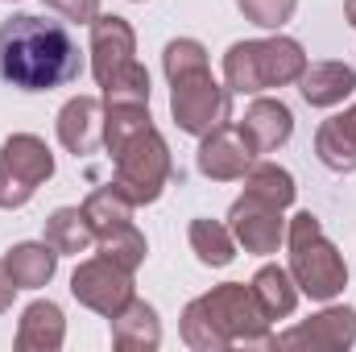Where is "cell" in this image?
<instances>
[{"label":"cell","instance_id":"obj_32","mask_svg":"<svg viewBox=\"0 0 356 352\" xmlns=\"http://www.w3.org/2000/svg\"><path fill=\"white\" fill-rule=\"evenodd\" d=\"M348 116H353V120H356V104H353V108H348Z\"/></svg>","mask_w":356,"mask_h":352},{"label":"cell","instance_id":"obj_5","mask_svg":"<svg viewBox=\"0 0 356 352\" xmlns=\"http://www.w3.org/2000/svg\"><path fill=\"white\" fill-rule=\"evenodd\" d=\"M170 175H175L170 145L158 129H145L133 141H124L120 150H112V186L124 191L137 207L158 203Z\"/></svg>","mask_w":356,"mask_h":352},{"label":"cell","instance_id":"obj_25","mask_svg":"<svg viewBox=\"0 0 356 352\" xmlns=\"http://www.w3.org/2000/svg\"><path fill=\"white\" fill-rule=\"evenodd\" d=\"M154 129L149 104H104V150H120L124 141H133L137 133Z\"/></svg>","mask_w":356,"mask_h":352},{"label":"cell","instance_id":"obj_30","mask_svg":"<svg viewBox=\"0 0 356 352\" xmlns=\"http://www.w3.org/2000/svg\"><path fill=\"white\" fill-rule=\"evenodd\" d=\"M13 294H17V282H13V273H8V265L0 262V315L13 307Z\"/></svg>","mask_w":356,"mask_h":352},{"label":"cell","instance_id":"obj_31","mask_svg":"<svg viewBox=\"0 0 356 352\" xmlns=\"http://www.w3.org/2000/svg\"><path fill=\"white\" fill-rule=\"evenodd\" d=\"M344 17H348V25L356 29V0H348V4H344Z\"/></svg>","mask_w":356,"mask_h":352},{"label":"cell","instance_id":"obj_16","mask_svg":"<svg viewBox=\"0 0 356 352\" xmlns=\"http://www.w3.org/2000/svg\"><path fill=\"white\" fill-rule=\"evenodd\" d=\"M298 91L311 108H336L356 91V71L348 63H307L298 75Z\"/></svg>","mask_w":356,"mask_h":352},{"label":"cell","instance_id":"obj_24","mask_svg":"<svg viewBox=\"0 0 356 352\" xmlns=\"http://www.w3.org/2000/svg\"><path fill=\"white\" fill-rule=\"evenodd\" d=\"M245 191L249 195H257V199H266L273 207H290L294 203V195H298V186H294V175L286 170V166H277V162H253L249 170H245Z\"/></svg>","mask_w":356,"mask_h":352},{"label":"cell","instance_id":"obj_12","mask_svg":"<svg viewBox=\"0 0 356 352\" xmlns=\"http://www.w3.org/2000/svg\"><path fill=\"white\" fill-rule=\"evenodd\" d=\"M199 175L211 178V182H236V178H245V170L257 162V154H253V145L245 141V133H241V125H220V129H211L207 137H199Z\"/></svg>","mask_w":356,"mask_h":352},{"label":"cell","instance_id":"obj_20","mask_svg":"<svg viewBox=\"0 0 356 352\" xmlns=\"http://www.w3.org/2000/svg\"><path fill=\"white\" fill-rule=\"evenodd\" d=\"M42 241L58 257H79V253H88L91 245H95V228L88 224L83 207H58V211H50Z\"/></svg>","mask_w":356,"mask_h":352},{"label":"cell","instance_id":"obj_26","mask_svg":"<svg viewBox=\"0 0 356 352\" xmlns=\"http://www.w3.org/2000/svg\"><path fill=\"white\" fill-rule=\"evenodd\" d=\"M95 245H99V253L108 262H116L120 269H129V273H137L141 262H145V253H149V245H145V237H141L137 224H120V228L95 237Z\"/></svg>","mask_w":356,"mask_h":352},{"label":"cell","instance_id":"obj_22","mask_svg":"<svg viewBox=\"0 0 356 352\" xmlns=\"http://www.w3.org/2000/svg\"><path fill=\"white\" fill-rule=\"evenodd\" d=\"M186 241H191V253L203 265H211V269H224V265H232V257H236V237L220 220H191Z\"/></svg>","mask_w":356,"mask_h":352},{"label":"cell","instance_id":"obj_23","mask_svg":"<svg viewBox=\"0 0 356 352\" xmlns=\"http://www.w3.org/2000/svg\"><path fill=\"white\" fill-rule=\"evenodd\" d=\"M133 211H137V203L124 191H116L112 182L108 186H95L88 199H83V216H88V224L95 228V237H104V232H112L120 224H133Z\"/></svg>","mask_w":356,"mask_h":352},{"label":"cell","instance_id":"obj_6","mask_svg":"<svg viewBox=\"0 0 356 352\" xmlns=\"http://www.w3.org/2000/svg\"><path fill=\"white\" fill-rule=\"evenodd\" d=\"M199 303L216 319V328L228 340V349H236V344H245V349H273L269 315L261 311V303L253 298V286L224 282V286H211L207 294H199Z\"/></svg>","mask_w":356,"mask_h":352},{"label":"cell","instance_id":"obj_2","mask_svg":"<svg viewBox=\"0 0 356 352\" xmlns=\"http://www.w3.org/2000/svg\"><path fill=\"white\" fill-rule=\"evenodd\" d=\"M162 71L170 79L175 125L191 137H207L211 129L232 120V91L211 75L207 50L195 38H175L162 50Z\"/></svg>","mask_w":356,"mask_h":352},{"label":"cell","instance_id":"obj_13","mask_svg":"<svg viewBox=\"0 0 356 352\" xmlns=\"http://www.w3.org/2000/svg\"><path fill=\"white\" fill-rule=\"evenodd\" d=\"M58 141L67 154L75 158H91L104 145V99L95 95H71L58 108Z\"/></svg>","mask_w":356,"mask_h":352},{"label":"cell","instance_id":"obj_17","mask_svg":"<svg viewBox=\"0 0 356 352\" xmlns=\"http://www.w3.org/2000/svg\"><path fill=\"white\" fill-rule=\"evenodd\" d=\"M112 323V344L120 352H154L162 344V319L149 303L133 298L120 315L108 319Z\"/></svg>","mask_w":356,"mask_h":352},{"label":"cell","instance_id":"obj_27","mask_svg":"<svg viewBox=\"0 0 356 352\" xmlns=\"http://www.w3.org/2000/svg\"><path fill=\"white\" fill-rule=\"evenodd\" d=\"M182 340H186V349H195V352H224L228 349V340L220 336L216 319L207 315V307L199 298H191L182 307Z\"/></svg>","mask_w":356,"mask_h":352},{"label":"cell","instance_id":"obj_9","mask_svg":"<svg viewBox=\"0 0 356 352\" xmlns=\"http://www.w3.org/2000/svg\"><path fill=\"white\" fill-rule=\"evenodd\" d=\"M353 344H356V307H323L319 315H311V319L273 336V349L344 352Z\"/></svg>","mask_w":356,"mask_h":352},{"label":"cell","instance_id":"obj_4","mask_svg":"<svg viewBox=\"0 0 356 352\" xmlns=\"http://www.w3.org/2000/svg\"><path fill=\"white\" fill-rule=\"evenodd\" d=\"M286 249H290V278H294L298 294H307L315 303H332L336 294H344L348 265H344V253L327 241L319 216L298 211L286 224Z\"/></svg>","mask_w":356,"mask_h":352},{"label":"cell","instance_id":"obj_7","mask_svg":"<svg viewBox=\"0 0 356 352\" xmlns=\"http://www.w3.org/2000/svg\"><path fill=\"white\" fill-rule=\"evenodd\" d=\"M54 178V154L33 133H13L0 145V207L17 211L25 207L42 182Z\"/></svg>","mask_w":356,"mask_h":352},{"label":"cell","instance_id":"obj_18","mask_svg":"<svg viewBox=\"0 0 356 352\" xmlns=\"http://www.w3.org/2000/svg\"><path fill=\"white\" fill-rule=\"evenodd\" d=\"M315 158L332 175H353L356 170V120L348 112L327 116L315 133Z\"/></svg>","mask_w":356,"mask_h":352},{"label":"cell","instance_id":"obj_28","mask_svg":"<svg viewBox=\"0 0 356 352\" xmlns=\"http://www.w3.org/2000/svg\"><path fill=\"white\" fill-rule=\"evenodd\" d=\"M236 8L245 13V21H253V25H261V29H282L290 17H294V8H298V0H236Z\"/></svg>","mask_w":356,"mask_h":352},{"label":"cell","instance_id":"obj_29","mask_svg":"<svg viewBox=\"0 0 356 352\" xmlns=\"http://www.w3.org/2000/svg\"><path fill=\"white\" fill-rule=\"evenodd\" d=\"M46 8H54L58 17L67 21H79V25H91L99 17V0H42Z\"/></svg>","mask_w":356,"mask_h":352},{"label":"cell","instance_id":"obj_19","mask_svg":"<svg viewBox=\"0 0 356 352\" xmlns=\"http://www.w3.org/2000/svg\"><path fill=\"white\" fill-rule=\"evenodd\" d=\"M4 265L13 273L17 290H42L58 269V253L46 241H21V245H13L4 253Z\"/></svg>","mask_w":356,"mask_h":352},{"label":"cell","instance_id":"obj_8","mask_svg":"<svg viewBox=\"0 0 356 352\" xmlns=\"http://www.w3.org/2000/svg\"><path fill=\"white\" fill-rule=\"evenodd\" d=\"M71 294H75L88 311L112 319V315H120V311L137 298V286H133V273H129V269H120L116 262H108V257L99 253V257H88V262L75 265V273H71Z\"/></svg>","mask_w":356,"mask_h":352},{"label":"cell","instance_id":"obj_21","mask_svg":"<svg viewBox=\"0 0 356 352\" xmlns=\"http://www.w3.org/2000/svg\"><path fill=\"white\" fill-rule=\"evenodd\" d=\"M249 286H253V298L261 303V311L269 315V323L294 315V307H298V286H294L290 269H282V265H261Z\"/></svg>","mask_w":356,"mask_h":352},{"label":"cell","instance_id":"obj_10","mask_svg":"<svg viewBox=\"0 0 356 352\" xmlns=\"http://www.w3.org/2000/svg\"><path fill=\"white\" fill-rule=\"evenodd\" d=\"M133 63H137V33H133V25L124 17H116V13H99L91 21V75H95V83L108 88Z\"/></svg>","mask_w":356,"mask_h":352},{"label":"cell","instance_id":"obj_1","mask_svg":"<svg viewBox=\"0 0 356 352\" xmlns=\"http://www.w3.org/2000/svg\"><path fill=\"white\" fill-rule=\"evenodd\" d=\"M83 75V50L63 21L17 13L0 25V83L17 91H54Z\"/></svg>","mask_w":356,"mask_h":352},{"label":"cell","instance_id":"obj_3","mask_svg":"<svg viewBox=\"0 0 356 352\" xmlns=\"http://www.w3.org/2000/svg\"><path fill=\"white\" fill-rule=\"evenodd\" d=\"M307 71V50L286 38H253V42H232L224 54V88L232 95H261L269 88H290Z\"/></svg>","mask_w":356,"mask_h":352},{"label":"cell","instance_id":"obj_15","mask_svg":"<svg viewBox=\"0 0 356 352\" xmlns=\"http://www.w3.org/2000/svg\"><path fill=\"white\" fill-rule=\"evenodd\" d=\"M67 340V315L50 298H33L17 319V349L21 352H58Z\"/></svg>","mask_w":356,"mask_h":352},{"label":"cell","instance_id":"obj_11","mask_svg":"<svg viewBox=\"0 0 356 352\" xmlns=\"http://www.w3.org/2000/svg\"><path fill=\"white\" fill-rule=\"evenodd\" d=\"M228 228L236 237V245L245 253H257V257H269L277 253V245L286 241V220H282V207H273L257 195H241L228 211Z\"/></svg>","mask_w":356,"mask_h":352},{"label":"cell","instance_id":"obj_14","mask_svg":"<svg viewBox=\"0 0 356 352\" xmlns=\"http://www.w3.org/2000/svg\"><path fill=\"white\" fill-rule=\"evenodd\" d=\"M241 133H245V141L253 145L257 158H261V154H273V150H282V145L294 137V112H290L282 99L257 95V99L245 108V116H241Z\"/></svg>","mask_w":356,"mask_h":352}]
</instances>
